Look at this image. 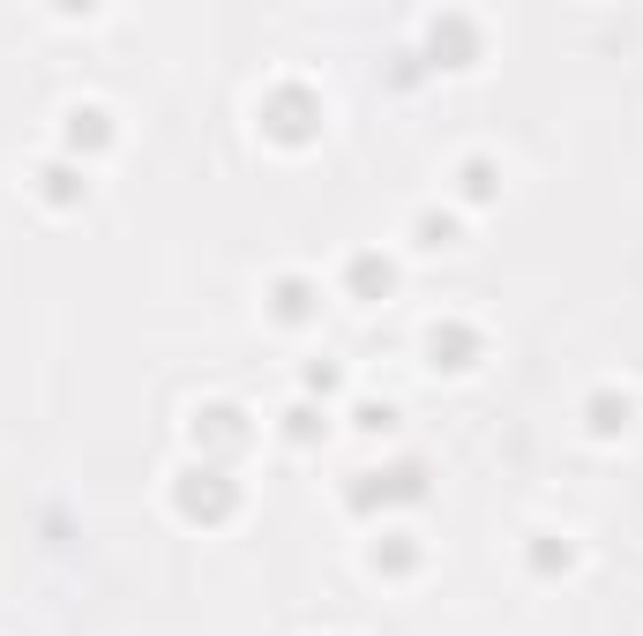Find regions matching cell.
I'll return each instance as SVG.
<instances>
[{
	"label": "cell",
	"instance_id": "6da1fadb",
	"mask_svg": "<svg viewBox=\"0 0 643 636\" xmlns=\"http://www.w3.org/2000/svg\"><path fill=\"white\" fill-rule=\"evenodd\" d=\"M277 299H285V307H277L285 322H300V315H307V285H285V293H277Z\"/></svg>",
	"mask_w": 643,
	"mask_h": 636
}]
</instances>
